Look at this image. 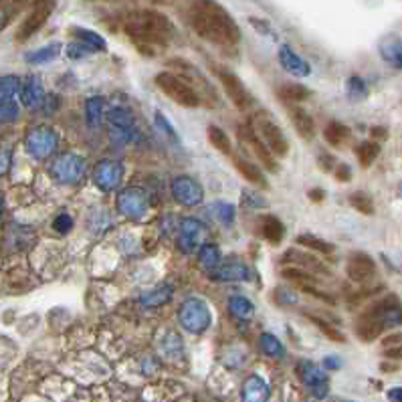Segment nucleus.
Returning a JSON list of instances; mask_svg holds the SVG:
<instances>
[{"mask_svg": "<svg viewBox=\"0 0 402 402\" xmlns=\"http://www.w3.org/2000/svg\"><path fill=\"white\" fill-rule=\"evenodd\" d=\"M189 23L196 36L221 49H237L241 41L237 23L214 0H194L189 11Z\"/></svg>", "mask_w": 402, "mask_h": 402, "instance_id": "1", "label": "nucleus"}, {"mask_svg": "<svg viewBox=\"0 0 402 402\" xmlns=\"http://www.w3.org/2000/svg\"><path fill=\"white\" fill-rule=\"evenodd\" d=\"M119 24L124 35L148 55H154L152 51L164 49L176 35V29L170 23V19L152 9L128 11L126 14H121Z\"/></svg>", "mask_w": 402, "mask_h": 402, "instance_id": "2", "label": "nucleus"}, {"mask_svg": "<svg viewBox=\"0 0 402 402\" xmlns=\"http://www.w3.org/2000/svg\"><path fill=\"white\" fill-rule=\"evenodd\" d=\"M156 85L162 94L172 99L174 104L182 107H199L201 106V94L196 91V87L190 85L189 79L180 77L178 73L162 71L156 75Z\"/></svg>", "mask_w": 402, "mask_h": 402, "instance_id": "3", "label": "nucleus"}, {"mask_svg": "<svg viewBox=\"0 0 402 402\" xmlns=\"http://www.w3.org/2000/svg\"><path fill=\"white\" fill-rule=\"evenodd\" d=\"M251 126L255 128V131L261 136V140L271 148V152L277 158H285L289 154V142L285 138V134L281 131V128L269 118L267 111H257L253 119H251Z\"/></svg>", "mask_w": 402, "mask_h": 402, "instance_id": "4", "label": "nucleus"}, {"mask_svg": "<svg viewBox=\"0 0 402 402\" xmlns=\"http://www.w3.org/2000/svg\"><path fill=\"white\" fill-rule=\"evenodd\" d=\"M53 11H55V0H35L29 6V12H26V16L23 19V23L19 24V29L14 33V41L16 43H24V41H29L33 35H36L43 29V24L47 23Z\"/></svg>", "mask_w": 402, "mask_h": 402, "instance_id": "5", "label": "nucleus"}, {"mask_svg": "<svg viewBox=\"0 0 402 402\" xmlns=\"http://www.w3.org/2000/svg\"><path fill=\"white\" fill-rule=\"evenodd\" d=\"M238 140L245 144V148L251 150V154L257 158V162H259L265 170H269V172H279V164H277V160H275L277 156L273 154L271 148L261 140V136L255 131V128H253L251 124L238 128Z\"/></svg>", "mask_w": 402, "mask_h": 402, "instance_id": "6", "label": "nucleus"}, {"mask_svg": "<svg viewBox=\"0 0 402 402\" xmlns=\"http://www.w3.org/2000/svg\"><path fill=\"white\" fill-rule=\"evenodd\" d=\"M214 75L218 77V81L223 85L226 97L231 99V104L237 107L238 111L247 114L255 101H253V95L248 94L247 87L243 85V81L238 79L235 73L226 71L223 67H214Z\"/></svg>", "mask_w": 402, "mask_h": 402, "instance_id": "7", "label": "nucleus"}, {"mask_svg": "<svg viewBox=\"0 0 402 402\" xmlns=\"http://www.w3.org/2000/svg\"><path fill=\"white\" fill-rule=\"evenodd\" d=\"M346 273L354 283H364L368 279H372L376 275V263L374 259L366 255V253H354L348 265H346Z\"/></svg>", "mask_w": 402, "mask_h": 402, "instance_id": "8", "label": "nucleus"}, {"mask_svg": "<svg viewBox=\"0 0 402 402\" xmlns=\"http://www.w3.org/2000/svg\"><path fill=\"white\" fill-rule=\"evenodd\" d=\"M289 118L293 121V128L299 134V138H303V140H313V136H316V124H313V119L309 116L306 109H301V107H297L296 104H291L289 106Z\"/></svg>", "mask_w": 402, "mask_h": 402, "instance_id": "9", "label": "nucleus"}, {"mask_svg": "<svg viewBox=\"0 0 402 402\" xmlns=\"http://www.w3.org/2000/svg\"><path fill=\"white\" fill-rule=\"evenodd\" d=\"M235 168H237V172L241 176L247 180L248 184H253V186H257V189H269V182H267V178L263 174V170H261L257 164H251L247 160H241L237 158L235 160Z\"/></svg>", "mask_w": 402, "mask_h": 402, "instance_id": "10", "label": "nucleus"}, {"mask_svg": "<svg viewBox=\"0 0 402 402\" xmlns=\"http://www.w3.org/2000/svg\"><path fill=\"white\" fill-rule=\"evenodd\" d=\"M285 259L293 261V265H299V267H303V269H308L311 273H323V275H330V269L318 261L316 257H311V255H306V253H299V251H287L285 253Z\"/></svg>", "mask_w": 402, "mask_h": 402, "instance_id": "11", "label": "nucleus"}, {"mask_svg": "<svg viewBox=\"0 0 402 402\" xmlns=\"http://www.w3.org/2000/svg\"><path fill=\"white\" fill-rule=\"evenodd\" d=\"M309 95H311V91L299 83H285L281 87H277V97L285 101L287 106L289 104H301V101L308 99Z\"/></svg>", "mask_w": 402, "mask_h": 402, "instance_id": "12", "label": "nucleus"}, {"mask_svg": "<svg viewBox=\"0 0 402 402\" xmlns=\"http://www.w3.org/2000/svg\"><path fill=\"white\" fill-rule=\"evenodd\" d=\"M323 138H326V142L330 144V146L340 148V146H343V144L350 140V128L340 124V121H330L326 126V130H323Z\"/></svg>", "mask_w": 402, "mask_h": 402, "instance_id": "13", "label": "nucleus"}, {"mask_svg": "<svg viewBox=\"0 0 402 402\" xmlns=\"http://www.w3.org/2000/svg\"><path fill=\"white\" fill-rule=\"evenodd\" d=\"M206 134H208V142H211V146H213L216 152L231 156V152H233V144H231V138L226 136L225 131L221 130L218 126H208Z\"/></svg>", "mask_w": 402, "mask_h": 402, "instance_id": "14", "label": "nucleus"}, {"mask_svg": "<svg viewBox=\"0 0 402 402\" xmlns=\"http://www.w3.org/2000/svg\"><path fill=\"white\" fill-rule=\"evenodd\" d=\"M281 275H283L285 279H289V281H296L299 283V287H303V285H316V273L308 271V269H303V267H299V265H291V267H285L281 269Z\"/></svg>", "mask_w": 402, "mask_h": 402, "instance_id": "15", "label": "nucleus"}, {"mask_svg": "<svg viewBox=\"0 0 402 402\" xmlns=\"http://www.w3.org/2000/svg\"><path fill=\"white\" fill-rule=\"evenodd\" d=\"M263 235H265V238H267L269 243L279 245L285 235V228L283 225L279 223V218H275V216H263Z\"/></svg>", "mask_w": 402, "mask_h": 402, "instance_id": "16", "label": "nucleus"}, {"mask_svg": "<svg viewBox=\"0 0 402 402\" xmlns=\"http://www.w3.org/2000/svg\"><path fill=\"white\" fill-rule=\"evenodd\" d=\"M33 2L35 0H2V26H6L11 19H14L24 9H29Z\"/></svg>", "mask_w": 402, "mask_h": 402, "instance_id": "17", "label": "nucleus"}, {"mask_svg": "<svg viewBox=\"0 0 402 402\" xmlns=\"http://www.w3.org/2000/svg\"><path fill=\"white\" fill-rule=\"evenodd\" d=\"M380 154V144L378 142H364L356 148V156H358V162L368 168L372 164Z\"/></svg>", "mask_w": 402, "mask_h": 402, "instance_id": "18", "label": "nucleus"}, {"mask_svg": "<svg viewBox=\"0 0 402 402\" xmlns=\"http://www.w3.org/2000/svg\"><path fill=\"white\" fill-rule=\"evenodd\" d=\"M297 245H303V247L313 248V251H318V253H321V255H331V253L336 251L331 243H328V241H321V238L313 237V235H299V237H297Z\"/></svg>", "mask_w": 402, "mask_h": 402, "instance_id": "19", "label": "nucleus"}, {"mask_svg": "<svg viewBox=\"0 0 402 402\" xmlns=\"http://www.w3.org/2000/svg\"><path fill=\"white\" fill-rule=\"evenodd\" d=\"M309 320L316 323V328L321 331V333H326L328 338H330L331 342H338V343H346V336H343L342 331L338 330L336 326H331L330 321L321 320V318H316V316H308Z\"/></svg>", "mask_w": 402, "mask_h": 402, "instance_id": "20", "label": "nucleus"}, {"mask_svg": "<svg viewBox=\"0 0 402 402\" xmlns=\"http://www.w3.org/2000/svg\"><path fill=\"white\" fill-rule=\"evenodd\" d=\"M350 204H352L360 214L374 213V202H372V199H370L368 194H364V192H354V194L350 196Z\"/></svg>", "mask_w": 402, "mask_h": 402, "instance_id": "21", "label": "nucleus"}, {"mask_svg": "<svg viewBox=\"0 0 402 402\" xmlns=\"http://www.w3.org/2000/svg\"><path fill=\"white\" fill-rule=\"evenodd\" d=\"M384 356L391 358V360H402V342L384 348Z\"/></svg>", "mask_w": 402, "mask_h": 402, "instance_id": "22", "label": "nucleus"}, {"mask_svg": "<svg viewBox=\"0 0 402 402\" xmlns=\"http://www.w3.org/2000/svg\"><path fill=\"white\" fill-rule=\"evenodd\" d=\"M336 176H338V180H342V182H348V180H350V176H352V172H350V166L338 164V168H336Z\"/></svg>", "mask_w": 402, "mask_h": 402, "instance_id": "23", "label": "nucleus"}, {"mask_svg": "<svg viewBox=\"0 0 402 402\" xmlns=\"http://www.w3.org/2000/svg\"><path fill=\"white\" fill-rule=\"evenodd\" d=\"M402 342V333H392L388 338H384V348H388V346H394V343H401Z\"/></svg>", "mask_w": 402, "mask_h": 402, "instance_id": "24", "label": "nucleus"}, {"mask_svg": "<svg viewBox=\"0 0 402 402\" xmlns=\"http://www.w3.org/2000/svg\"><path fill=\"white\" fill-rule=\"evenodd\" d=\"M309 194H311V201H316V202L323 199V192H320V190H311Z\"/></svg>", "mask_w": 402, "mask_h": 402, "instance_id": "25", "label": "nucleus"}, {"mask_svg": "<svg viewBox=\"0 0 402 402\" xmlns=\"http://www.w3.org/2000/svg\"><path fill=\"white\" fill-rule=\"evenodd\" d=\"M392 398H398V401H402V388H396V391L392 392Z\"/></svg>", "mask_w": 402, "mask_h": 402, "instance_id": "26", "label": "nucleus"}, {"mask_svg": "<svg viewBox=\"0 0 402 402\" xmlns=\"http://www.w3.org/2000/svg\"><path fill=\"white\" fill-rule=\"evenodd\" d=\"M374 136H380V138H386V134H384V130H382V128H376V130H374Z\"/></svg>", "mask_w": 402, "mask_h": 402, "instance_id": "27", "label": "nucleus"}, {"mask_svg": "<svg viewBox=\"0 0 402 402\" xmlns=\"http://www.w3.org/2000/svg\"><path fill=\"white\" fill-rule=\"evenodd\" d=\"M401 190H402V189H401Z\"/></svg>", "mask_w": 402, "mask_h": 402, "instance_id": "28", "label": "nucleus"}]
</instances>
